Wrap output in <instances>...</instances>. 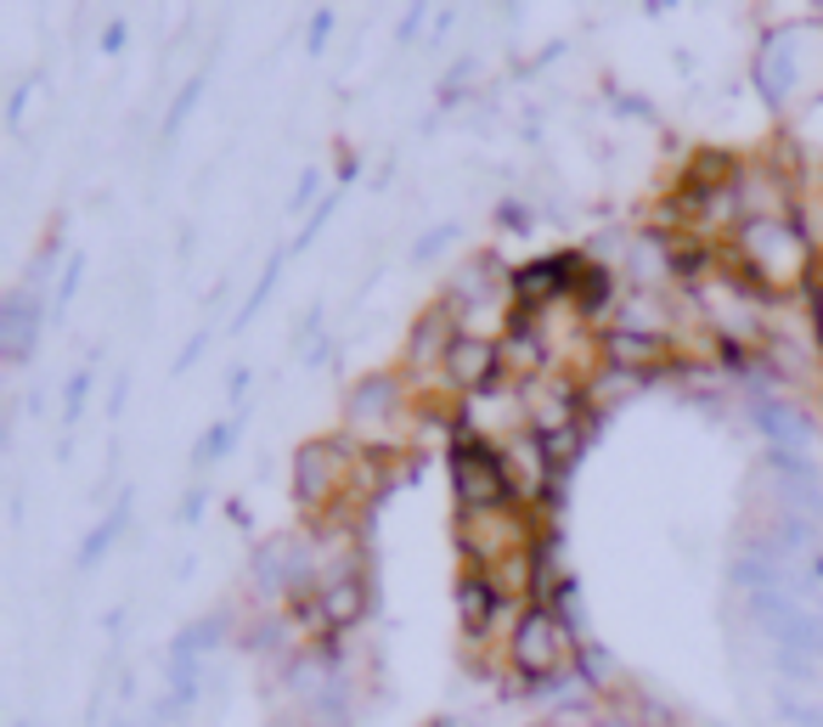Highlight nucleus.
<instances>
[{"mask_svg":"<svg viewBox=\"0 0 823 727\" xmlns=\"http://www.w3.org/2000/svg\"><path fill=\"white\" fill-rule=\"evenodd\" d=\"M734 248L756 265V277L767 288H790V283H812V237H801L790 220H773V215H745Z\"/></svg>","mask_w":823,"mask_h":727,"instance_id":"nucleus-1","label":"nucleus"},{"mask_svg":"<svg viewBox=\"0 0 823 727\" xmlns=\"http://www.w3.org/2000/svg\"><path fill=\"white\" fill-rule=\"evenodd\" d=\"M451 491L463 502V513H491L508 508V463L502 451L480 434L451 440Z\"/></svg>","mask_w":823,"mask_h":727,"instance_id":"nucleus-2","label":"nucleus"},{"mask_svg":"<svg viewBox=\"0 0 823 727\" xmlns=\"http://www.w3.org/2000/svg\"><path fill=\"white\" fill-rule=\"evenodd\" d=\"M508 660H513V671L530 677V682L565 677V666H570V626H565V615L547 609V603H536V609L513 626Z\"/></svg>","mask_w":823,"mask_h":727,"instance_id":"nucleus-3","label":"nucleus"},{"mask_svg":"<svg viewBox=\"0 0 823 727\" xmlns=\"http://www.w3.org/2000/svg\"><path fill=\"white\" fill-rule=\"evenodd\" d=\"M350 451L339 440H322V445H305L300 451V463H294V497L305 508H327L339 502V485L355 474V463H344Z\"/></svg>","mask_w":823,"mask_h":727,"instance_id":"nucleus-4","label":"nucleus"},{"mask_svg":"<svg viewBox=\"0 0 823 727\" xmlns=\"http://www.w3.org/2000/svg\"><path fill=\"white\" fill-rule=\"evenodd\" d=\"M440 367L451 373V384L457 390H491L497 379H502V350L497 344H486V338H457L451 344V355L440 361Z\"/></svg>","mask_w":823,"mask_h":727,"instance_id":"nucleus-5","label":"nucleus"},{"mask_svg":"<svg viewBox=\"0 0 823 727\" xmlns=\"http://www.w3.org/2000/svg\"><path fill=\"white\" fill-rule=\"evenodd\" d=\"M604 350L620 361V373H655L666 361V350H672V338L660 327H615L604 338Z\"/></svg>","mask_w":823,"mask_h":727,"instance_id":"nucleus-6","label":"nucleus"},{"mask_svg":"<svg viewBox=\"0 0 823 727\" xmlns=\"http://www.w3.org/2000/svg\"><path fill=\"white\" fill-rule=\"evenodd\" d=\"M502 581L497 576H486V570H469L463 576V587H457V609H463V626L474 631V638H486L491 631V620L502 615Z\"/></svg>","mask_w":823,"mask_h":727,"instance_id":"nucleus-7","label":"nucleus"},{"mask_svg":"<svg viewBox=\"0 0 823 727\" xmlns=\"http://www.w3.org/2000/svg\"><path fill=\"white\" fill-rule=\"evenodd\" d=\"M756 429L778 445V451H801L812 445V417L790 401H756Z\"/></svg>","mask_w":823,"mask_h":727,"instance_id":"nucleus-8","label":"nucleus"},{"mask_svg":"<svg viewBox=\"0 0 823 727\" xmlns=\"http://www.w3.org/2000/svg\"><path fill=\"white\" fill-rule=\"evenodd\" d=\"M316 603H322V626H333V631H339V626H350V620H361V609H368L361 576H350V570H344L339 581H327V587H322V598H316Z\"/></svg>","mask_w":823,"mask_h":727,"instance_id":"nucleus-9","label":"nucleus"},{"mask_svg":"<svg viewBox=\"0 0 823 727\" xmlns=\"http://www.w3.org/2000/svg\"><path fill=\"white\" fill-rule=\"evenodd\" d=\"M395 401H401V390H395V379H368L355 395H350V417L355 423H379V417H395Z\"/></svg>","mask_w":823,"mask_h":727,"instance_id":"nucleus-10","label":"nucleus"},{"mask_svg":"<svg viewBox=\"0 0 823 727\" xmlns=\"http://www.w3.org/2000/svg\"><path fill=\"white\" fill-rule=\"evenodd\" d=\"M35 322H40V305H35L29 294H12V299H7V327H0V344H7V355H12V361L29 350Z\"/></svg>","mask_w":823,"mask_h":727,"instance_id":"nucleus-11","label":"nucleus"},{"mask_svg":"<svg viewBox=\"0 0 823 727\" xmlns=\"http://www.w3.org/2000/svg\"><path fill=\"white\" fill-rule=\"evenodd\" d=\"M232 440H237V423H215V429L204 434V445H198V458H193V463H198V469H209V463L221 458V451H226Z\"/></svg>","mask_w":823,"mask_h":727,"instance_id":"nucleus-12","label":"nucleus"},{"mask_svg":"<svg viewBox=\"0 0 823 727\" xmlns=\"http://www.w3.org/2000/svg\"><path fill=\"white\" fill-rule=\"evenodd\" d=\"M119 530H125V513H114V519H108V524H102L97 536L85 541V564H97V559H102V548H108V541H114Z\"/></svg>","mask_w":823,"mask_h":727,"instance_id":"nucleus-13","label":"nucleus"},{"mask_svg":"<svg viewBox=\"0 0 823 727\" xmlns=\"http://www.w3.org/2000/svg\"><path fill=\"white\" fill-rule=\"evenodd\" d=\"M327 29H333V18H316V23H311V46H322V40H327Z\"/></svg>","mask_w":823,"mask_h":727,"instance_id":"nucleus-14","label":"nucleus"}]
</instances>
